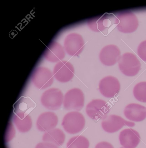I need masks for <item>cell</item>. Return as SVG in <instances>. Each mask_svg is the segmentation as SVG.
<instances>
[{
    "instance_id": "24",
    "label": "cell",
    "mask_w": 146,
    "mask_h": 148,
    "mask_svg": "<svg viewBox=\"0 0 146 148\" xmlns=\"http://www.w3.org/2000/svg\"><path fill=\"white\" fill-rule=\"evenodd\" d=\"M120 148H124V147H121Z\"/></svg>"
},
{
    "instance_id": "9",
    "label": "cell",
    "mask_w": 146,
    "mask_h": 148,
    "mask_svg": "<svg viewBox=\"0 0 146 148\" xmlns=\"http://www.w3.org/2000/svg\"><path fill=\"white\" fill-rule=\"evenodd\" d=\"M120 84L116 77L108 76L101 79L99 83V89L104 96L107 98H112L119 92Z\"/></svg>"
},
{
    "instance_id": "15",
    "label": "cell",
    "mask_w": 146,
    "mask_h": 148,
    "mask_svg": "<svg viewBox=\"0 0 146 148\" xmlns=\"http://www.w3.org/2000/svg\"><path fill=\"white\" fill-rule=\"evenodd\" d=\"M65 139L64 133L59 128H54L45 132L42 137L44 142L50 143L57 146L61 145L64 142Z\"/></svg>"
},
{
    "instance_id": "12",
    "label": "cell",
    "mask_w": 146,
    "mask_h": 148,
    "mask_svg": "<svg viewBox=\"0 0 146 148\" xmlns=\"http://www.w3.org/2000/svg\"><path fill=\"white\" fill-rule=\"evenodd\" d=\"M58 118L55 113L48 112L41 114L37 118L36 125L38 129L46 132L54 129L57 124Z\"/></svg>"
},
{
    "instance_id": "14",
    "label": "cell",
    "mask_w": 146,
    "mask_h": 148,
    "mask_svg": "<svg viewBox=\"0 0 146 148\" xmlns=\"http://www.w3.org/2000/svg\"><path fill=\"white\" fill-rule=\"evenodd\" d=\"M124 114L126 117L130 120L141 121L146 118V107L138 104L130 103L125 108Z\"/></svg>"
},
{
    "instance_id": "2",
    "label": "cell",
    "mask_w": 146,
    "mask_h": 148,
    "mask_svg": "<svg viewBox=\"0 0 146 148\" xmlns=\"http://www.w3.org/2000/svg\"><path fill=\"white\" fill-rule=\"evenodd\" d=\"M118 62V67L120 71L126 76H135L141 69L140 62L132 53H127L124 54L121 57Z\"/></svg>"
},
{
    "instance_id": "22",
    "label": "cell",
    "mask_w": 146,
    "mask_h": 148,
    "mask_svg": "<svg viewBox=\"0 0 146 148\" xmlns=\"http://www.w3.org/2000/svg\"><path fill=\"white\" fill-rule=\"evenodd\" d=\"M35 148H59L57 146L53 144L44 142L40 143L37 145Z\"/></svg>"
},
{
    "instance_id": "6",
    "label": "cell",
    "mask_w": 146,
    "mask_h": 148,
    "mask_svg": "<svg viewBox=\"0 0 146 148\" xmlns=\"http://www.w3.org/2000/svg\"><path fill=\"white\" fill-rule=\"evenodd\" d=\"M53 73L44 67L36 68L32 72L31 80L34 85L39 89H43L50 86L54 81Z\"/></svg>"
},
{
    "instance_id": "17",
    "label": "cell",
    "mask_w": 146,
    "mask_h": 148,
    "mask_svg": "<svg viewBox=\"0 0 146 148\" xmlns=\"http://www.w3.org/2000/svg\"><path fill=\"white\" fill-rule=\"evenodd\" d=\"M35 106V103L30 98L23 97L14 105V111L16 113L22 112L28 114V112L33 109Z\"/></svg>"
},
{
    "instance_id": "7",
    "label": "cell",
    "mask_w": 146,
    "mask_h": 148,
    "mask_svg": "<svg viewBox=\"0 0 146 148\" xmlns=\"http://www.w3.org/2000/svg\"><path fill=\"white\" fill-rule=\"evenodd\" d=\"M101 124L104 130L110 133L116 132L125 126L132 127L135 125L134 123L127 121L121 116L114 114L107 116L102 119Z\"/></svg>"
},
{
    "instance_id": "10",
    "label": "cell",
    "mask_w": 146,
    "mask_h": 148,
    "mask_svg": "<svg viewBox=\"0 0 146 148\" xmlns=\"http://www.w3.org/2000/svg\"><path fill=\"white\" fill-rule=\"evenodd\" d=\"M54 77L59 82H69L74 75V70L73 65L66 61L59 62L54 66L53 72Z\"/></svg>"
},
{
    "instance_id": "13",
    "label": "cell",
    "mask_w": 146,
    "mask_h": 148,
    "mask_svg": "<svg viewBox=\"0 0 146 148\" xmlns=\"http://www.w3.org/2000/svg\"><path fill=\"white\" fill-rule=\"evenodd\" d=\"M102 50L99 58L101 62L107 66H111L119 61L120 52L119 49L114 45H108Z\"/></svg>"
},
{
    "instance_id": "11",
    "label": "cell",
    "mask_w": 146,
    "mask_h": 148,
    "mask_svg": "<svg viewBox=\"0 0 146 148\" xmlns=\"http://www.w3.org/2000/svg\"><path fill=\"white\" fill-rule=\"evenodd\" d=\"M121 144L124 148H135L140 141L139 133L132 128H127L122 130L119 137Z\"/></svg>"
},
{
    "instance_id": "19",
    "label": "cell",
    "mask_w": 146,
    "mask_h": 148,
    "mask_svg": "<svg viewBox=\"0 0 146 148\" xmlns=\"http://www.w3.org/2000/svg\"><path fill=\"white\" fill-rule=\"evenodd\" d=\"M71 35L72 39H70L69 41L70 48L71 51L70 53L72 56H76L81 51L83 42L81 37L78 34H72Z\"/></svg>"
},
{
    "instance_id": "23",
    "label": "cell",
    "mask_w": 146,
    "mask_h": 148,
    "mask_svg": "<svg viewBox=\"0 0 146 148\" xmlns=\"http://www.w3.org/2000/svg\"><path fill=\"white\" fill-rule=\"evenodd\" d=\"M95 148H114V147L110 143L106 141H102L97 143L96 145Z\"/></svg>"
},
{
    "instance_id": "4",
    "label": "cell",
    "mask_w": 146,
    "mask_h": 148,
    "mask_svg": "<svg viewBox=\"0 0 146 148\" xmlns=\"http://www.w3.org/2000/svg\"><path fill=\"white\" fill-rule=\"evenodd\" d=\"M84 103V94L78 88H74L69 90L63 97V106L67 110L80 111L83 107Z\"/></svg>"
},
{
    "instance_id": "18",
    "label": "cell",
    "mask_w": 146,
    "mask_h": 148,
    "mask_svg": "<svg viewBox=\"0 0 146 148\" xmlns=\"http://www.w3.org/2000/svg\"><path fill=\"white\" fill-rule=\"evenodd\" d=\"M89 142L85 137L79 135L70 138L67 143V148H88Z\"/></svg>"
},
{
    "instance_id": "8",
    "label": "cell",
    "mask_w": 146,
    "mask_h": 148,
    "mask_svg": "<svg viewBox=\"0 0 146 148\" xmlns=\"http://www.w3.org/2000/svg\"><path fill=\"white\" fill-rule=\"evenodd\" d=\"M116 19L118 29L124 33L133 32L137 29L138 26L137 18L131 12H122L118 15Z\"/></svg>"
},
{
    "instance_id": "21",
    "label": "cell",
    "mask_w": 146,
    "mask_h": 148,
    "mask_svg": "<svg viewBox=\"0 0 146 148\" xmlns=\"http://www.w3.org/2000/svg\"><path fill=\"white\" fill-rule=\"evenodd\" d=\"M137 53L140 58L146 62V40L140 43L138 48Z\"/></svg>"
},
{
    "instance_id": "3",
    "label": "cell",
    "mask_w": 146,
    "mask_h": 148,
    "mask_svg": "<svg viewBox=\"0 0 146 148\" xmlns=\"http://www.w3.org/2000/svg\"><path fill=\"white\" fill-rule=\"evenodd\" d=\"M63 100V94L58 88H52L45 90L41 98L42 105L51 110H57L61 107Z\"/></svg>"
},
{
    "instance_id": "5",
    "label": "cell",
    "mask_w": 146,
    "mask_h": 148,
    "mask_svg": "<svg viewBox=\"0 0 146 148\" xmlns=\"http://www.w3.org/2000/svg\"><path fill=\"white\" fill-rule=\"evenodd\" d=\"M110 106L101 99L92 100L86 106V112L90 118L94 121L103 119L110 112Z\"/></svg>"
},
{
    "instance_id": "20",
    "label": "cell",
    "mask_w": 146,
    "mask_h": 148,
    "mask_svg": "<svg viewBox=\"0 0 146 148\" xmlns=\"http://www.w3.org/2000/svg\"><path fill=\"white\" fill-rule=\"evenodd\" d=\"M133 93L137 100L146 103V82H141L137 84L134 88Z\"/></svg>"
},
{
    "instance_id": "16",
    "label": "cell",
    "mask_w": 146,
    "mask_h": 148,
    "mask_svg": "<svg viewBox=\"0 0 146 148\" xmlns=\"http://www.w3.org/2000/svg\"><path fill=\"white\" fill-rule=\"evenodd\" d=\"M13 120L17 128L21 132H26L31 127L32 121L28 114L22 112L16 113Z\"/></svg>"
},
{
    "instance_id": "1",
    "label": "cell",
    "mask_w": 146,
    "mask_h": 148,
    "mask_svg": "<svg viewBox=\"0 0 146 148\" xmlns=\"http://www.w3.org/2000/svg\"><path fill=\"white\" fill-rule=\"evenodd\" d=\"M85 120L82 114L77 111L70 112L63 117L61 125L64 130L71 134L77 133L82 130Z\"/></svg>"
}]
</instances>
